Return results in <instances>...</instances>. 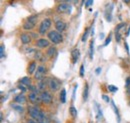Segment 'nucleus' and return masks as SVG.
<instances>
[{"mask_svg":"<svg viewBox=\"0 0 130 123\" xmlns=\"http://www.w3.org/2000/svg\"><path fill=\"white\" fill-rule=\"evenodd\" d=\"M28 113H29V115L31 116V118H33V119L36 120V121H38L39 119H41V118L45 115L39 108L35 107V106L28 107Z\"/></svg>","mask_w":130,"mask_h":123,"instance_id":"obj_1","label":"nucleus"},{"mask_svg":"<svg viewBox=\"0 0 130 123\" xmlns=\"http://www.w3.org/2000/svg\"><path fill=\"white\" fill-rule=\"evenodd\" d=\"M48 38H49V40H50L52 43H54V44H59V43H61L62 40H63L62 35H61L58 31H55V30H52L49 32Z\"/></svg>","mask_w":130,"mask_h":123,"instance_id":"obj_2","label":"nucleus"},{"mask_svg":"<svg viewBox=\"0 0 130 123\" xmlns=\"http://www.w3.org/2000/svg\"><path fill=\"white\" fill-rule=\"evenodd\" d=\"M51 19L49 18H45L44 20H42V22L40 23V26H39V29H38V32L39 34H45V32H47L50 26H51Z\"/></svg>","mask_w":130,"mask_h":123,"instance_id":"obj_3","label":"nucleus"},{"mask_svg":"<svg viewBox=\"0 0 130 123\" xmlns=\"http://www.w3.org/2000/svg\"><path fill=\"white\" fill-rule=\"evenodd\" d=\"M48 86L51 91L55 92V91H57V90L60 88L61 82H60L59 80H57L56 78H50L48 80Z\"/></svg>","mask_w":130,"mask_h":123,"instance_id":"obj_4","label":"nucleus"},{"mask_svg":"<svg viewBox=\"0 0 130 123\" xmlns=\"http://www.w3.org/2000/svg\"><path fill=\"white\" fill-rule=\"evenodd\" d=\"M45 73H46V67H44L43 65H40V66L37 67V70H36V72H35V74H34V78H35L36 80L41 81V80L44 79Z\"/></svg>","mask_w":130,"mask_h":123,"instance_id":"obj_5","label":"nucleus"},{"mask_svg":"<svg viewBox=\"0 0 130 123\" xmlns=\"http://www.w3.org/2000/svg\"><path fill=\"white\" fill-rule=\"evenodd\" d=\"M40 98H41V102H43L44 104H51L52 103V95L48 91L41 92Z\"/></svg>","mask_w":130,"mask_h":123,"instance_id":"obj_6","label":"nucleus"},{"mask_svg":"<svg viewBox=\"0 0 130 123\" xmlns=\"http://www.w3.org/2000/svg\"><path fill=\"white\" fill-rule=\"evenodd\" d=\"M28 98H29V101L32 103V104H37L41 101V98H40V95H38V93L35 92H30L28 95Z\"/></svg>","mask_w":130,"mask_h":123,"instance_id":"obj_7","label":"nucleus"},{"mask_svg":"<svg viewBox=\"0 0 130 123\" xmlns=\"http://www.w3.org/2000/svg\"><path fill=\"white\" fill-rule=\"evenodd\" d=\"M57 10L61 13H64V12H69L70 11V4L66 3V2H62L58 5L57 7Z\"/></svg>","mask_w":130,"mask_h":123,"instance_id":"obj_8","label":"nucleus"},{"mask_svg":"<svg viewBox=\"0 0 130 123\" xmlns=\"http://www.w3.org/2000/svg\"><path fill=\"white\" fill-rule=\"evenodd\" d=\"M49 45H50V43H49L48 40H47V39H43V38L38 39V40H37V42H36V46L38 47V48H40V49L47 48Z\"/></svg>","mask_w":130,"mask_h":123,"instance_id":"obj_9","label":"nucleus"},{"mask_svg":"<svg viewBox=\"0 0 130 123\" xmlns=\"http://www.w3.org/2000/svg\"><path fill=\"white\" fill-rule=\"evenodd\" d=\"M55 27H56V30L58 31V32H62V31H64L65 28H66V24H65L64 21L58 20V21L55 22Z\"/></svg>","mask_w":130,"mask_h":123,"instance_id":"obj_10","label":"nucleus"},{"mask_svg":"<svg viewBox=\"0 0 130 123\" xmlns=\"http://www.w3.org/2000/svg\"><path fill=\"white\" fill-rule=\"evenodd\" d=\"M20 40H21V42L23 44H28L31 41V36L29 34H27V33H22L20 35Z\"/></svg>","mask_w":130,"mask_h":123,"instance_id":"obj_11","label":"nucleus"},{"mask_svg":"<svg viewBox=\"0 0 130 123\" xmlns=\"http://www.w3.org/2000/svg\"><path fill=\"white\" fill-rule=\"evenodd\" d=\"M79 56H80V52L78 49H73L72 52H71V58H72V62L73 63H76L77 60L79 59Z\"/></svg>","mask_w":130,"mask_h":123,"instance_id":"obj_12","label":"nucleus"},{"mask_svg":"<svg viewBox=\"0 0 130 123\" xmlns=\"http://www.w3.org/2000/svg\"><path fill=\"white\" fill-rule=\"evenodd\" d=\"M26 97L23 95V94H19V95H17L16 97L14 98V101L18 103V104H24V103H26Z\"/></svg>","mask_w":130,"mask_h":123,"instance_id":"obj_13","label":"nucleus"},{"mask_svg":"<svg viewBox=\"0 0 130 123\" xmlns=\"http://www.w3.org/2000/svg\"><path fill=\"white\" fill-rule=\"evenodd\" d=\"M35 71H36V62L32 61L27 67V72L28 74H35Z\"/></svg>","mask_w":130,"mask_h":123,"instance_id":"obj_14","label":"nucleus"},{"mask_svg":"<svg viewBox=\"0 0 130 123\" xmlns=\"http://www.w3.org/2000/svg\"><path fill=\"white\" fill-rule=\"evenodd\" d=\"M55 53H56V48H55V47H49L47 52H46V54H47V56H48L49 58L53 57Z\"/></svg>","mask_w":130,"mask_h":123,"instance_id":"obj_15","label":"nucleus"},{"mask_svg":"<svg viewBox=\"0 0 130 123\" xmlns=\"http://www.w3.org/2000/svg\"><path fill=\"white\" fill-rule=\"evenodd\" d=\"M35 27V24H33L31 22H29V21H26L25 23H24V25H23V28L25 29V30H31Z\"/></svg>","mask_w":130,"mask_h":123,"instance_id":"obj_16","label":"nucleus"},{"mask_svg":"<svg viewBox=\"0 0 130 123\" xmlns=\"http://www.w3.org/2000/svg\"><path fill=\"white\" fill-rule=\"evenodd\" d=\"M21 84H23V85H26V86H30V83H31V80H30V78L29 77H23L22 79H21Z\"/></svg>","mask_w":130,"mask_h":123,"instance_id":"obj_17","label":"nucleus"},{"mask_svg":"<svg viewBox=\"0 0 130 123\" xmlns=\"http://www.w3.org/2000/svg\"><path fill=\"white\" fill-rule=\"evenodd\" d=\"M60 101H61V103L66 102V90L65 89H62L60 92Z\"/></svg>","mask_w":130,"mask_h":123,"instance_id":"obj_18","label":"nucleus"},{"mask_svg":"<svg viewBox=\"0 0 130 123\" xmlns=\"http://www.w3.org/2000/svg\"><path fill=\"white\" fill-rule=\"evenodd\" d=\"M45 86H46V82H45V80H44V79H43V80H41V81H39V84H38V89H39V90H41V91L43 92V91H44Z\"/></svg>","mask_w":130,"mask_h":123,"instance_id":"obj_19","label":"nucleus"},{"mask_svg":"<svg viewBox=\"0 0 130 123\" xmlns=\"http://www.w3.org/2000/svg\"><path fill=\"white\" fill-rule=\"evenodd\" d=\"M37 19H38V16L37 15H31L27 18V21H29V22H31V23H33V24H35V25H36Z\"/></svg>","mask_w":130,"mask_h":123,"instance_id":"obj_20","label":"nucleus"},{"mask_svg":"<svg viewBox=\"0 0 130 123\" xmlns=\"http://www.w3.org/2000/svg\"><path fill=\"white\" fill-rule=\"evenodd\" d=\"M93 45H94V41L91 40L90 41V45H89V56L92 59L93 58Z\"/></svg>","mask_w":130,"mask_h":123,"instance_id":"obj_21","label":"nucleus"},{"mask_svg":"<svg viewBox=\"0 0 130 123\" xmlns=\"http://www.w3.org/2000/svg\"><path fill=\"white\" fill-rule=\"evenodd\" d=\"M88 91H89V88H88V85L85 84V87H84V91H83V99L86 100L88 98Z\"/></svg>","mask_w":130,"mask_h":123,"instance_id":"obj_22","label":"nucleus"},{"mask_svg":"<svg viewBox=\"0 0 130 123\" xmlns=\"http://www.w3.org/2000/svg\"><path fill=\"white\" fill-rule=\"evenodd\" d=\"M69 112H70L72 117H76L77 116V110H76V108L74 107V106H71V107L69 108Z\"/></svg>","mask_w":130,"mask_h":123,"instance_id":"obj_23","label":"nucleus"},{"mask_svg":"<svg viewBox=\"0 0 130 123\" xmlns=\"http://www.w3.org/2000/svg\"><path fill=\"white\" fill-rule=\"evenodd\" d=\"M95 106H96V108H97V119L98 120H100L101 118H102V111H101V108L99 107V105H98L97 103H95Z\"/></svg>","mask_w":130,"mask_h":123,"instance_id":"obj_24","label":"nucleus"},{"mask_svg":"<svg viewBox=\"0 0 130 123\" xmlns=\"http://www.w3.org/2000/svg\"><path fill=\"white\" fill-rule=\"evenodd\" d=\"M37 122H38V123H50V120H49V119L46 117V116H45V115H44V116H43L41 119H39Z\"/></svg>","mask_w":130,"mask_h":123,"instance_id":"obj_25","label":"nucleus"},{"mask_svg":"<svg viewBox=\"0 0 130 123\" xmlns=\"http://www.w3.org/2000/svg\"><path fill=\"white\" fill-rule=\"evenodd\" d=\"M110 103H111V105H112V107H113L114 111H115V113H116V115H117V118H118V121H119V120H120V117H119V113H118V109L116 108V106H115V104H114V102H113V101H111Z\"/></svg>","mask_w":130,"mask_h":123,"instance_id":"obj_26","label":"nucleus"},{"mask_svg":"<svg viewBox=\"0 0 130 123\" xmlns=\"http://www.w3.org/2000/svg\"><path fill=\"white\" fill-rule=\"evenodd\" d=\"M12 107L14 108V109H16L18 112H23L24 111V108L22 107V106H18L16 104H12Z\"/></svg>","mask_w":130,"mask_h":123,"instance_id":"obj_27","label":"nucleus"},{"mask_svg":"<svg viewBox=\"0 0 130 123\" xmlns=\"http://www.w3.org/2000/svg\"><path fill=\"white\" fill-rule=\"evenodd\" d=\"M108 90L111 91V92H115V91L118 90V88L115 87V86H113V85H109V86H108Z\"/></svg>","mask_w":130,"mask_h":123,"instance_id":"obj_28","label":"nucleus"},{"mask_svg":"<svg viewBox=\"0 0 130 123\" xmlns=\"http://www.w3.org/2000/svg\"><path fill=\"white\" fill-rule=\"evenodd\" d=\"M88 32H89V30H88V28L85 30V33L83 34V36H82V41L84 42L86 39H87V36H88Z\"/></svg>","mask_w":130,"mask_h":123,"instance_id":"obj_29","label":"nucleus"},{"mask_svg":"<svg viewBox=\"0 0 130 123\" xmlns=\"http://www.w3.org/2000/svg\"><path fill=\"white\" fill-rule=\"evenodd\" d=\"M0 49H1V50H0V52H1L0 56H1V58H2V57L4 56V45H1V46H0Z\"/></svg>","mask_w":130,"mask_h":123,"instance_id":"obj_30","label":"nucleus"},{"mask_svg":"<svg viewBox=\"0 0 130 123\" xmlns=\"http://www.w3.org/2000/svg\"><path fill=\"white\" fill-rule=\"evenodd\" d=\"M110 41H111V36L109 35V36L107 37V39H106V41H105L104 45H105V46H106V45H108V43H110Z\"/></svg>","mask_w":130,"mask_h":123,"instance_id":"obj_31","label":"nucleus"},{"mask_svg":"<svg viewBox=\"0 0 130 123\" xmlns=\"http://www.w3.org/2000/svg\"><path fill=\"white\" fill-rule=\"evenodd\" d=\"M80 75H81V76L84 75V66H83V65L80 66Z\"/></svg>","mask_w":130,"mask_h":123,"instance_id":"obj_32","label":"nucleus"},{"mask_svg":"<svg viewBox=\"0 0 130 123\" xmlns=\"http://www.w3.org/2000/svg\"><path fill=\"white\" fill-rule=\"evenodd\" d=\"M41 56H42V53H41V52H36V56H35V57H36L37 59H40Z\"/></svg>","mask_w":130,"mask_h":123,"instance_id":"obj_33","label":"nucleus"},{"mask_svg":"<svg viewBox=\"0 0 130 123\" xmlns=\"http://www.w3.org/2000/svg\"><path fill=\"white\" fill-rule=\"evenodd\" d=\"M124 25H125V24H124V23H121V24H119V25H118V26H117V27H116V32H117V31H119V29H120V28H121V27H123V26H124Z\"/></svg>","mask_w":130,"mask_h":123,"instance_id":"obj_34","label":"nucleus"},{"mask_svg":"<svg viewBox=\"0 0 130 123\" xmlns=\"http://www.w3.org/2000/svg\"><path fill=\"white\" fill-rule=\"evenodd\" d=\"M92 4H93V1H91V0H90V1H86V2H85V5H86L87 7H88V6H90V5H92Z\"/></svg>","mask_w":130,"mask_h":123,"instance_id":"obj_35","label":"nucleus"},{"mask_svg":"<svg viewBox=\"0 0 130 123\" xmlns=\"http://www.w3.org/2000/svg\"><path fill=\"white\" fill-rule=\"evenodd\" d=\"M116 41H117V42L120 41V34H119V33H116Z\"/></svg>","mask_w":130,"mask_h":123,"instance_id":"obj_36","label":"nucleus"},{"mask_svg":"<svg viewBox=\"0 0 130 123\" xmlns=\"http://www.w3.org/2000/svg\"><path fill=\"white\" fill-rule=\"evenodd\" d=\"M28 123H38L37 121H35L34 119H30V120H28Z\"/></svg>","mask_w":130,"mask_h":123,"instance_id":"obj_37","label":"nucleus"},{"mask_svg":"<svg viewBox=\"0 0 130 123\" xmlns=\"http://www.w3.org/2000/svg\"><path fill=\"white\" fill-rule=\"evenodd\" d=\"M19 89H21L22 91H25V90H26V89H25L23 86H21V85H19Z\"/></svg>","mask_w":130,"mask_h":123,"instance_id":"obj_38","label":"nucleus"},{"mask_svg":"<svg viewBox=\"0 0 130 123\" xmlns=\"http://www.w3.org/2000/svg\"><path fill=\"white\" fill-rule=\"evenodd\" d=\"M103 99H104V100H106L107 102H109V98H108V97H106V96H103Z\"/></svg>","mask_w":130,"mask_h":123,"instance_id":"obj_39","label":"nucleus"},{"mask_svg":"<svg viewBox=\"0 0 130 123\" xmlns=\"http://www.w3.org/2000/svg\"><path fill=\"white\" fill-rule=\"evenodd\" d=\"M100 70H101V68H97V69H96V74H99V73H100Z\"/></svg>","mask_w":130,"mask_h":123,"instance_id":"obj_40","label":"nucleus"},{"mask_svg":"<svg viewBox=\"0 0 130 123\" xmlns=\"http://www.w3.org/2000/svg\"><path fill=\"white\" fill-rule=\"evenodd\" d=\"M127 94H128V95L130 96V86L128 87V88H127Z\"/></svg>","mask_w":130,"mask_h":123,"instance_id":"obj_41","label":"nucleus"}]
</instances>
